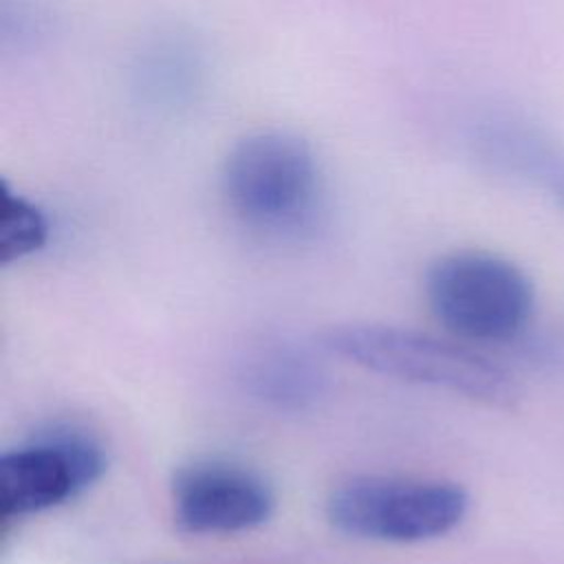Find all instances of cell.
<instances>
[{"label":"cell","instance_id":"8","mask_svg":"<svg viewBox=\"0 0 564 564\" xmlns=\"http://www.w3.org/2000/svg\"><path fill=\"white\" fill-rule=\"evenodd\" d=\"M251 383L258 397L278 408H302L319 392L322 377L304 355L278 348L256 359Z\"/></svg>","mask_w":564,"mask_h":564},{"label":"cell","instance_id":"10","mask_svg":"<svg viewBox=\"0 0 564 564\" xmlns=\"http://www.w3.org/2000/svg\"><path fill=\"white\" fill-rule=\"evenodd\" d=\"M549 194L553 196V200L557 203V207L564 212V161L557 165V170L553 172V176L546 183Z\"/></svg>","mask_w":564,"mask_h":564},{"label":"cell","instance_id":"1","mask_svg":"<svg viewBox=\"0 0 564 564\" xmlns=\"http://www.w3.org/2000/svg\"><path fill=\"white\" fill-rule=\"evenodd\" d=\"M324 348L377 375L443 388L474 401L511 408L518 386L511 375L480 352L410 328L386 324H341L322 337Z\"/></svg>","mask_w":564,"mask_h":564},{"label":"cell","instance_id":"4","mask_svg":"<svg viewBox=\"0 0 564 564\" xmlns=\"http://www.w3.org/2000/svg\"><path fill=\"white\" fill-rule=\"evenodd\" d=\"M467 507L469 498L456 482L394 476H355L326 498V516L337 531L397 544L449 533Z\"/></svg>","mask_w":564,"mask_h":564},{"label":"cell","instance_id":"3","mask_svg":"<svg viewBox=\"0 0 564 564\" xmlns=\"http://www.w3.org/2000/svg\"><path fill=\"white\" fill-rule=\"evenodd\" d=\"M425 297L449 333L482 344L518 337L535 306L527 273L487 251H456L438 258L427 269Z\"/></svg>","mask_w":564,"mask_h":564},{"label":"cell","instance_id":"5","mask_svg":"<svg viewBox=\"0 0 564 564\" xmlns=\"http://www.w3.org/2000/svg\"><path fill=\"white\" fill-rule=\"evenodd\" d=\"M106 471V449L90 432L57 425L0 456V507L20 518L57 507Z\"/></svg>","mask_w":564,"mask_h":564},{"label":"cell","instance_id":"2","mask_svg":"<svg viewBox=\"0 0 564 564\" xmlns=\"http://www.w3.org/2000/svg\"><path fill=\"white\" fill-rule=\"evenodd\" d=\"M223 194L231 212L253 231L300 236L317 220L322 172L313 148L282 130L238 141L223 165Z\"/></svg>","mask_w":564,"mask_h":564},{"label":"cell","instance_id":"7","mask_svg":"<svg viewBox=\"0 0 564 564\" xmlns=\"http://www.w3.org/2000/svg\"><path fill=\"white\" fill-rule=\"evenodd\" d=\"M482 145L496 167L542 187H546L549 178L564 161V150L553 137L516 117L491 121L482 134Z\"/></svg>","mask_w":564,"mask_h":564},{"label":"cell","instance_id":"9","mask_svg":"<svg viewBox=\"0 0 564 564\" xmlns=\"http://www.w3.org/2000/svg\"><path fill=\"white\" fill-rule=\"evenodd\" d=\"M51 234L46 214L31 198L0 187V262L9 264L40 251Z\"/></svg>","mask_w":564,"mask_h":564},{"label":"cell","instance_id":"6","mask_svg":"<svg viewBox=\"0 0 564 564\" xmlns=\"http://www.w3.org/2000/svg\"><path fill=\"white\" fill-rule=\"evenodd\" d=\"M273 505L271 485L258 471L231 460H192L172 478L174 522L187 533L249 531L271 518Z\"/></svg>","mask_w":564,"mask_h":564}]
</instances>
